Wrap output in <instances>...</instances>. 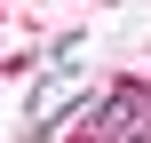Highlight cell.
Wrapping results in <instances>:
<instances>
[{
  "instance_id": "obj_1",
  "label": "cell",
  "mask_w": 151,
  "mask_h": 143,
  "mask_svg": "<svg viewBox=\"0 0 151 143\" xmlns=\"http://www.w3.org/2000/svg\"><path fill=\"white\" fill-rule=\"evenodd\" d=\"M143 111H151V103H143V88H119V96L96 111V135H104V143H127L135 127H143Z\"/></svg>"
}]
</instances>
